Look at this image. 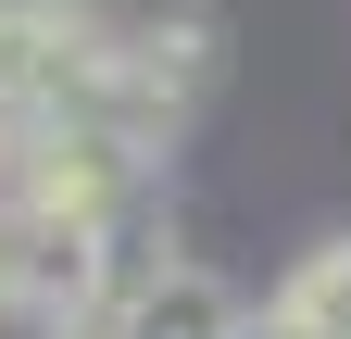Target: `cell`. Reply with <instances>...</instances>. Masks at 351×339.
Wrapping results in <instances>:
<instances>
[{
	"instance_id": "1",
	"label": "cell",
	"mask_w": 351,
	"mask_h": 339,
	"mask_svg": "<svg viewBox=\"0 0 351 339\" xmlns=\"http://www.w3.org/2000/svg\"><path fill=\"white\" fill-rule=\"evenodd\" d=\"M0 314H38V327L101 314V226H63L0 189Z\"/></svg>"
},
{
	"instance_id": "2",
	"label": "cell",
	"mask_w": 351,
	"mask_h": 339,
	"mask_svg": "<svg viewBox=\"0 0 351 339\" xmlns=\"http://www.w3.org/2000/svg\"><path fill=\"white\" fill-rule=\"evenodd\" d=\"M101 314H113V339H239V302H226V277H201V264L101 277Z\"/></svg>"
},
{
	"instance_id": "3",
	"label": "cell",
	"mask_w": 351,
	"mask_h": 339,
	"mask_svg": "<svg viewBox=\"0 0 351 339\" xmlns=\"http://www.w3.org/2000/svg\"><path fill=\"white\" fill-rule=\"evenodd\" d=\"M276 339H351V239H326L314 264L276 289Z\"/></svg>"
},
{
	"instance_id": "4",
	"label": "cell",
	"mask_w": 351,
	"mask_h": 339,
	"mask_svg": "<svg viewBox=\"0 0 351 339\" xmlns=\"http://www.w3.org/2000/svg\"><path fill=\"white\" fill-rule=\"evenodd\" d=\"M51 339H113V314H75V327H51Z\"/></svg>"
},
{
	"instance_id": "5",
	"label": "cell",
	"mask_w": 351,
	"mask_h": 339,
	"mask_svg": "<svg viewBox=\"0 0 351 339\" xmlns=\"http://www.w3.org/2000/svg\"><path fill=\"white\" fill-rule=\"evenodd\" d=\"M263 339H276V327H263Z\"/></svg>"
}]
</instances>
